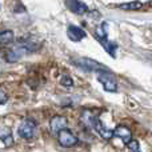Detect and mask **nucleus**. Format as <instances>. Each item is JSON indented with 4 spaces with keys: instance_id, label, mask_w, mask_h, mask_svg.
<instances>
[{
    "instance_id": "nucleus-1",
    "label": "nucleus",
    "mask_w": 152,
    "mask_h": 152,
    "mask_svg": "<svg viewBox=\"0 0 152 152\" xmlns=\"http://www.w3.org/2000/svg\"><path fill=\"white\" fill-rule=\"evenodd\" d=\"M74 64H76L77 67L83 68L84 71H88V72H97V74H111L110 68L105 67L104 64L99 63L96 60H92V59L88 58H81V59H76L74 60Z\"/></svg>"
},
{
    "instance_id": "nucleus-2",
    "label": "nucleus",
    "mask_w": 152,
    "mask_h": 152,
    "mask_svg": "<svg viewBox=\"0 0 152 152\" xmlns=\"http://www.w3.org/2000/svg\"><path fill=\"white\" fill-rule=\"evenodd\" d=\"M18 134H19V136L26 140L32 139V137L35 136V134H36V121L29 118L23 120L20 123V126H19Z\"/></svg>"
},
{
    "instance_id": "nucleus-3",
    "label": "nucleus",
    "mask_w": 152,
    "mask_h": 152,
    "mask_svg": "<svg viewBox=\"0 0 152 152\" xmlns=\"http://www.w3.org/2000/svg\"><path fill=\"white\" fill-rule=\"evenodd\" d=\"M58 140L60 143V145L66 148H69V147H74L75 144H77V137L72 134L69 129H63L58 134Z\"/></svg>"
},
{
    "instance_id": "nucleus-4",
    "label": "nucleus",
    "mask_w": 152,
    "mask_h": 152,
    "mask_svg": "<svg viewBox=\"0 0 152 152\" xmlns=\"http://www.w3.org/2000/svg\"><path fill=\"white\" fill-rule=\"evenodd\" d=\"M97 80L103 84L107 92H116V89H118V83L113 79L112 74H100L97 75Z\"/></svg>"
},
{
    "instance_id": "nucleus-5",
    "label": "nucleus",
    "mask_w": 152,
    "mask_h": 152,
    "mask_svg": "<svg viewBox=\"0 0 152 152\" xmlns=\"http://www.w3.org/2000/svg\"><path fill=\"white\" fill-rule=\"evenodd\" d=\"M50 126H51V131H52L53 134L58 135L60 131L67 129L68 121H67V119L64 118V116H53V118L51 119Z\"/></svg>"
},
{
    "instance_id": "nucleus-6",
    "label": "nucleus",
    "mask_w": 152,
    "mask_h": 152,
    "mask_svg": "<svg viewBox=\"0 0 152 152\" xmlns=\"http://www.w3.org/2000/svg\"><path fill=\"white\" fill-rule=\"evenodd\" d=\"M94 129L103 137V139H105V140H110L111 137L113 136V131H112V129H108L107 127L102 123V120H100L99 118H96V120H95Z\"/></svg>"
},
{
    "instance_id": "nucleus-7",
    "label": "nucleus",
    "mask_w": 152,
    "mask_h": 152,
    "mask_svg": "<svg viewBox=\"0 0 152 152\" xmlns=\"http://www.w3.org/2000/svg\"><path fill=\"white\" fill-rule=\"evenodd\" d=\"M113 135L118 136L119 139H121L123 140V143H126V144H128V143L132 140L131 129H129L128 127H126V126H118L115 129H113Z\"/></svg>"
},
{
    "instance_id": "nucleus-8",
    "label": "nucleus",
    "mask_w": 152,
    "mask_h": 152,
    "mask_svg": "<svg viewBox=\"0 0 152 152\" xmlns=\"http://www.w3.org/2000/svg\"><path fill=\"white\" fill-rule=\"evenodd\" d=\"M67 7L69 11L77 15H83V13L88 12V7L80 0H67Z\"/></svg>"
},
{
    "instance_id": "nucleus-9",
    "label": "nucleus",
    "mask_w": 152,
    "mask_h": 152,
    "mask_svg": "<svg viewBox=\"0 0 152 152\" xmlns=\"http://www.w3.org/2000/svg\"><path fill=\"white\" fill-rule=\"evenodd\" d=\"M67 35H68V37L72 42H80V40H83L87 36L86 31L76 26H69L68 29H67Z\"/></svg>"
},
{
    "instance_id": "nucleus-10",
    "label": "nucleus",
    "mask_w": 152,
    "mask_h": 152,
    "mask_svg": "<svg viewBox=\"0 0 152 152\" xmlns=\"http://www.w3.org/2000/svg\"><path fill=\"white\" fill-rule=\"evenodd\" d=\"M0 140L4 143V145H12L13 137H12V131L8 127L0 129Z\"/></svg>"
},
{
    "instance_id": "nucleus-11",
    "label": "nucleus",
    "mask_w": 152,
    "mask_h": 152,
    "mask_svg": "<svg viewBox=\"0 0 152 152\" xmlns=\"http://www.w3.org/2000/svg\"><path fill=\"white\" fill-rule=\"evenodd\" d=\"M13 39H15V35L11 29H5V31L0 32V44L1 45L10 44V43L13 42Z\"/></svg>"
},
{
    "instance_id": "nucleus-12",
    "label": "nucleus",
    "mask_w": 152,
    "mask_h": 152,
    "mask_svg": "<svg viewBox=\"0 0 152 152\" xmlns=\"http://www.w3.org/2000/svg\"><path fill=\"white\" fill-rule=\"evenodd\" d=\"M97 116H95L92 112H89V111H84L83 115H81V121H83L84 124H86L87 127H91V128H94V124H95V120H96Z\"/></svg>"
},
{
    "instance_id": "nucleus-13",
    "label": "nucleus",
    "mask_w": 152,
    "mask_h": 152,
    "mask_svg": "<svg viewBox=\"0 0 152 152\" xmlns=\"http://www.w3.org/2000/svg\"><path fill=\"white\" fill-rule=\"evenodd\" d=\"M142 7V3L139 0H135V1H129V3H123V4L119 5L120 10H124V11H136Z\"/></svg>"
},
{
    "instance_id": "nucleus-14",
    "label": "nucleus",
    "mask_w": 152,
    "mask_h": 152,
    "mask_svg": "<svg viewBox=\"0 0 152 152\" xmlns=\"http://www.w3.org/2000/svg\"><path fill=\"white\" fill-rule=\"evenodd\" d=\"M100 43L103 44V47L105 48V51H107L108 53H110L112 58H115L116 56V44L112 42H108V40H100Z\"/></svg>"
},
{
    "instance_id": "nucleus-15",
    "label": "nucleus",
    "mask_w": 152,
    "mask_h": 152,
    "mask_svg": "<svg viewBox=\"0 0 152 152\" xmlns=\"http://www.w3.org/2000/svg\"><path fill=\"white\" fill-rule=\"evenodd\" d=\"M60 83H61V86H64V87H72L74 86V80H72V77L68 76V75L61 76Z\"/></svg>"
},
{
    "instance_id": "nucleus-16",
    "label": "nucleus",
    "mask_w": 152,
    "mask_h": 152,
    "mask_svg": "<svg viewBox=\"0 0 152 152\" xmlns=\"http://www.w3.org/2000/svg\"><path fill=\"white\" fill-rule=\"evenodd\" d=\"M127 145H128L129 152H142L140 151V147H139V143H137L136 140H131Z\"/></svg>"
},
{
    "instance_id": "nucleus-17",
    "label": "nucleus",
    "mask_w": 152,
    "mask_h": 152,
    "mask_svg": "<svg viewBox=\"0 0 152 152\" xmlns=\"http://www.w3.org/2000/svg\"><path fill=\"white\" fill-rule=\"evenodd\" d=\"M7 102H8V96H7V94H5L4 91H1V89H0V105L5 104Z\"/></svg>"
},
{
    "instance_id": "nucleus-18",
    "label": "nucleus",
    "mask_w": 152,
    "mask_h": 152,
    "mask_svg": "<svg viewBox=\"0 0 152 152\" xmlns=\"http://www.w3.org/2000/svg\"><path fill=\"white\" fill-rule=\"evenodd\" d=\"M150 5H151V7H152V0H151V1H150Z\"/></svg>"
}]
</instances>
